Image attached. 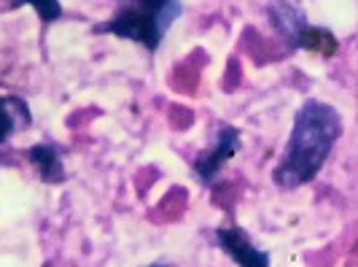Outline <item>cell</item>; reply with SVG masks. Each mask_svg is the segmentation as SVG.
Listing matches in <instances>:
<instances>
[{
  "label": "cell",
  "instance_id": "6da1fadb",
  "mask_svg": "<svg viewBox=\"0 0 358 267\" xmlns=\"http://www.w3.org/2000/svg\"><path fill=\"white\" fill-rule=\"evenodd\" d=\"M342 135L340 114L323 100H305L288 135L286 151L278 162L272 181L283 189H296L318 176L334 143Z\"/></svg>",
  "mask_w": 358,
  "mask_h": 267
},
{
  "label": "cell",
  "instance_id": "7a4b0ae2",
  "mask_svg": "<svg viewBox=\"0 0 358 267\" xmlns=\"http://www.w3.org/2000/svg\"><path fill=\"white\" fill-rule=\"evenodd\" d=\"M183 6L178 0H135L119 8V14L94 27V33H110V36L129 38L143 43L148 52H157L167 27L180 17Z\"/></svg>",
  "mask_w": 358,
  "mask_h": 267
},
{
  "label": "cell",
  "instance_id": "3957f363",
  "mask_svg": "<svg viewBox=\"0 0 358 267\" xmlns=\"http://www.w3.org/2000/svg\"><path fill=\"white\" fill-rule=\"evenodd\" d=\"M237 146H240V132L234 127H221V132H218L213 146L208 151H202L197 157V162H194V173H197L199 181L202 184H210L215 178V173L234 157Z\"/></svg>",
  "mask_w": 358,
  "mask_h": 267
},
{
  "label": "cell",
  "instance_id": "277c9868",
  "mask_svg": "<svg viewBox=\"0 0 358 267\" xmlns=\"http://www.w3.org/2000/svg\"><path fill=\"white\" fill-rule=\"evenodd\" d=\"M218 246L227 251V256L234 259L240 267H269V256L259 251L240 230H218L215 232Z\"/></svg>",
  "mask_w": 358,
  "mask_h": 267
},
{
  "label": "cell",
  "instance_id": "5b68a950",
  "mask_svg": "<svg viewBox=\"0 0 358 267\" xmlns=\"http://www.w3.org/2000/svg\"><path fill=\"white\" fill-rule=\"evenodd\" d=\"M269 22L278 30V36L286 41L288 46H302V36L307 33V19L299 8H294L291 3H278L269 6Z\"/></svg>",
  "mask_w": 358,
  "mask_h": 267
},
{
  "label": "cell",
  "instance_id": "8992f818",
  "mask_svg": "<svg viewBox=\"0 0 358 267\" xmlns=\"http://www.w3.org/2000/svg\"><path fill=\"white\" fill-rule=\"evenodd\" d=\"M27 160L36 165L38 176L43 178L46 184H62L65 181V167H62L59 149L52 146V143H36V146H30Z\"/></svg>",
  "mask_w": 358,
  "mask_h": 267
},
{
  "label": "cell",
  "instance_id": "52a82bcc",
  "mask_svg": "<svg viewBox=\"0 0 358 267\" xmlns=\"http://www.w3.org/2000/svg\"><path fill=\"white\" fill-rule=\"evenodd\" d=\"M3 114H6V130H3V141H11V135L17 130H27L30 127V108L22 97H3Z\"/></svg>",
  "mask_w": 358,
  "mask_h": 267
},
{
  "label": "cell",
  "instance_id": "ba28073f",
  "mask_svg": "<svg viewBox=\"0 0 358 267\" xmlns=\"http://www.w3.org/2000/svg\"><path fill=\"white\" fill-rule=\"evenodd\" d=\"M33 8H36L43 22H54V19L62 17V6L59 3H52V0H33Z\"/></svg>",
  "mask_w": 358,
  "mask_h": 267
},
{
  "label": "cell",
  "instance_id": "9c48e42d",
  "mask_svg": "<svg viewBox=\"0 0 358 267\" xmlns=\"http://www.w3.org/2000/svg\"><path fill=\"white\" fill-rule=\"evenodd\" d=\"M148 267H164V265H148Z\"/></svg>",
  "mask_w": 358,
  "mask_h": 267
}]
</instances>
